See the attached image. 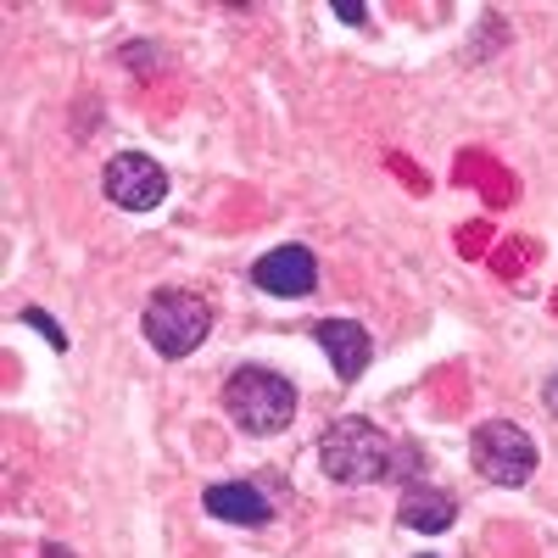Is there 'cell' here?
<instances>
[{
  "label": "cell",
  "mask_w": 558,
  "mask_h": 558,
  "mask_svg": "<svg viewBox=\"0 0 558 558\" xmlns=\"http://www.w3.org/2000/svg\"><path fill=\"white\" fill-rule=\"evenodd\" d=\"M402 463H413V452L397 447L391 436H380V425H368V418H336L318 436V470L341 486H368V481L402 475Z\"/></svg>",
  "instance_id": "obj_1"
},
{
  "label": "cell",
  "mask_w": 558,
  "mask_h": 558,
  "mask_svg": "<svg viewBox=\"0 0 558 558\" xmlns=\"http://www.w3.org/2000/svg\"><path fill=\"white\" fill-rule=\"evenodd\" d=\"M223 402H229V418H235L246 436H279L296 418V386L286 375H274V368H263V363L235 368L223 386Z\"/></svg>",
  "instance_id": "obj_2"
},
{
  "label": "cell",
  "mask_w": 558,
  "mask_h": 558,
  "mask_svg": "<svg viewBox=\"0 0 558 558\" xmlns=\"http://www.w3.org/2000/svg\"><path fill=\"white\" fill-rule=\"evenodd\" d=\"M140 330L162 357H191L213 330V307L196 291H157L140 313Z\"/></svg>",
  "instance_id": "obj_3"
},
{
  "label": "cell",
  "mask_w": 558,
  "mask_h": 558,
  "mask_svg": "<svg viewBox=\"0 0 558 558\" xmlns=\"http://www.w3.org/2000/svg\"><path fill=\"white\" fill-rule=\"evenodd\" d=\"M470 463L497 486H525L536 475V441L508 418H486L470 436Z\"/></svg>",
  "instance_id": "obj_4"
},
{
  "label": "cell",
  "mask_w": 558,
  "mask_h": 558,
  "mask_svg": "<svg viewBox=\"0 0 558 558\" xmlns=\"http://www.w3.org/2000/svg\"><path fill=\"white\" fill-rule=\"evenodd\" d=\"M101 191H107V202H112V207H123V213H157V207L168 202V173H162L151 157L123 151V157H112V162H107Z\"/></svg>",
  "instance_id": "obj_5"
},
{
  "label": "cell",
  "mask_w": 558,
  "mask_h": 558,
  "mask_svg": "<svg viewBox=\"0 0 558 558\" xmlns=\"http://www.w3.org/2000/svg\"><path fill=\"white\" fill-rule=\"evenodd\" d=\"M318 279V257L307 246H274L268 257L252 263V286L268 296H307Z\"/></svg>",
  "instance_id": "obj_6"
},
{
  "label": "cell",
  "mask_w": 558,
  "mask_h": 558,
  "mask_svg": "<svg viewBox=\"0 0 558 558\" xmlns=\"http://www.w3.org/2000/svg\"><path fill=\"white\" fill-rule=\"evenodd\" d=\"M313 336H318L324 352H330L341 380H357L363 368H368V357H375V341H368V330H363V324H352V318H318Z\"/></svg>",
  "instance_id": "obj_7"
},
{
  "label": "cell",
  "mask_w": 558,
  "mask_h": 558,
  "mask_svg": "<svg viewBox=\"0 0 558 558\" xmlns=\"http://www.w3.org/2000/svg\"><path fill=\"white\" fill-rule=\"evenodd\" d=\"M202 508L213 520H223V525H263L274 508H268V497L252 486V481H223V486H207L202 492Z\"/></svg>",
  "instance_id": "obj_8"
},
{
  "label": "cell",
  "mask_w": 558,
  "mask_h": 558,
  "mask_svg": "<svg viewBox=\"0 0 558 558\" xmlns=\"http://www.w3.org/2000/svg\"><path fill=\"white\" fill-rule=\"evenodd\" d=\"M452 514H458L452 497H436V492H408V497H402V508H397V525L436 536V531H447V525H452Z\"/></svg>",
  "instance_id": "obj_9"
},
{
  "label": "cell",
  "mask_w": 558,
  "mask_h": 558,
  "mask_svg": "<svg viewBox=\"0 0 558 558\" xmlns=\"http://www.w3.org/2000/svg\"><path fill=\"white\" fill-rule=\"evenodd\" d=\"M23 324H28V330H39V336H51V347H57V352H68V336L57 330V318H45L39 307H23Z\"/></svg>",
  "instance_id": "obj_10"
},
{
  "label": "cell",
  "mask_w": 558,
  "mask_h": 558,
  "mask_svg": "<svg viewBox=\"0 0 558 558\" xmlns=\"http://www.w3.org/2000/svg\"><path fill=\"white\" fill-rule=\"evenodd\" d=\"M336 17H341V23H368V7H347V0H341Z\"/></svg>",
  "instance_id": "obj_11"
},
{
  "label": "cell",
  "mask_w": 558,
  "mask_h": 558,
  "mask_svg": "<svg viewBox=\"0 0 558 558\" xmlns=\"http://www.w3.org/2000/svg\"><path fill=\"white\" fill-rule=\"evenodd\" d=\"M45 558H73V553H62V547H45Z\"/></svg>",
  "instance_id": "obj_12"
},
{
  "label": "cell",
  "mask_w": 558,
  "mask_h": 558,
  "mask_svg": "<svg viewBox=\"0 0 558 558\" xmlns=\"http://www.w3.org/2000/svg\"><path fill=\"white\" fill-rule=\"evenodd\" d=\"M425 558H430V553H425Z\"/></svg>",
  "instance_id": "obj_13"
}]
</instances>
